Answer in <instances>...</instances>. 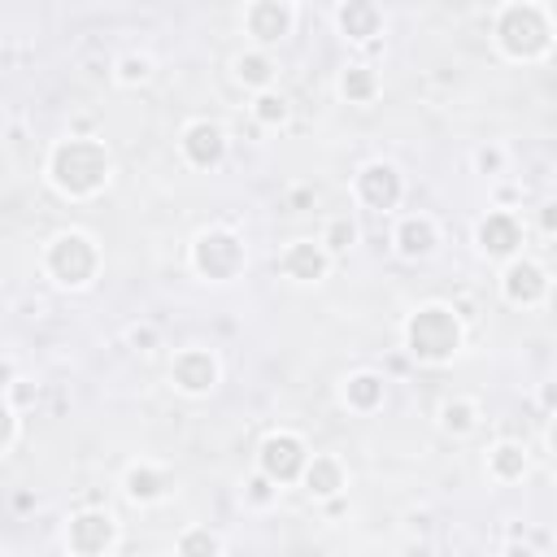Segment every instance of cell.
Returning <instances> with one entry per match:
<instances>
[{
	"instance_id": "14",
	"label": "cell",
	"mask_w": 557,
	"mask_h": 557,
	"mask_svg": "<svg viewBox=\"0 0 557 557\" xmlns=\"http://www.w3.org/2000/svg\"><path fill=\"white\" fill-rule=\"evenodd\" d=\"M435 248H440V222L431 213L413 209V213H400L392 222V252L400 261H426Z\"/></svg>"
},
{
	"instance_id": "30",
	"label": "cell",
	"mask_w": 557,
	"mask_h": 557,
	"mask_svg": "<svg viewBox=\"0 0 557 557\" xmlns=\"http://www.w3.org/2000/svg\"><path fill=\"white\" fill-rule=\"evenodd\" d=\"M4 400H9V409H13V413H22V409H30V405L39 400V383H30V379H22V374H17V379L9 383V392H4Z\"/></svg>"
},
{
	"instance_id": "19",
	"label": "cell",
	"mask_w": 557,
	"mask_h": 557,
	"mask_svg": "<svg viewBox=\"0 0 557 557\" xmlns=\"http://www.w3.org/2000/svg\"><path fill=\"white\" fill-rule=\"evenodd\" d=\"M339 400H344L348 413L370 418V413H379L383 400H387V379H383L379 370H370V366L348 370V374L339 379Z\"/></svg>"
},
{
	"instance_id": "25",
	"label": "cell",
	"mask_w": 557,
	"mask_h": 557,
	"mask_svg": "<svg viewBox=\"0 0 557 557\" xmlns=\"http://www.w3.org/2000/svg\"><path fill=\"white\" fill-rule=\"evenodd\" d=\"M357 239H361V226H357V218H352V213H331V218L322 222V235H318V244L326 248V257H331V261L348 257Z\"/></svg>"
},
{
	"instance_id": "29",
	"label": "cell",
	"mask_w": 557,
	"mask_h": 557,
	"mask_svg": "<svg viewBox=\"0 0 557 557\" xmlns=\"http://www.w3.org/2000/svg\"><path fill=\"white\" fill-rule=\"evenodd\" d=\"M470 161H474V174H483V178H500L509 157H505L500 144H479V148L470 152Z\"/></svg>"
},
{
	"instance_id": "36",
	"label": "cell",
	"mask_w": 557,
	"mask_h": 557,
	"mask_svg": "<svg viewBox=\"0 0 557 557\" xmlns=\"http://www.w3.org/2000/svg\"><path fill=\"white\" fill-rule=\"evenodd\" d=\"M553 400H557V392H553V383H544V387H540V405H544V413H553Z\"/></svg>"
},
{
	"instance_id": "17",
	"label": "cell",
	"mask_w": 557,
	"mask_h": 557,
	"mask_svg": "<svg viewBox=\"0 0 557 557\" xmlns=\"http://www.w3.org/2000/svg\"><path fill=\"white\" fill-rule=\"evenodd\" d=\"M300 487L318 505L339 500L348 492V466H344V457L339 453H309V461L300 470Z\"/></svg>"
},
{
	"instance_id": "18",
	"label": "cell",
	"mask_w": 557,
	"mask_h": 557,
	"mask_svg": "<svg viewBox=\"0 0 557 557\" xmlns=\"http://www.w3.org/2000/svg\"><path fill=\"white\" fill-rule=\"evenodd\" d=\"M331 17H335L339 35L357 48H370V44L383 39V9L374 0H339Z\"/></svg>"
},
{
	"instance_id": "11",
	"label": "cell",
	"mask_w": 557,
	"mask_h": 557,
	"mask_svg": "<svg viewBox=\"0 0 557 557\" xmlns=\"http://www.w3.org/2000/svg\"><path fill=\"white\" fill-rule=\"evenodd\" d=\"M496 287H500V300L509 309H540L548 300V292H553V278H548V270L535 257L522 252V257H513V261L500 265Z\"/></svg>"
},
{
	"instance_id": "6",
	"label": "cell",
	"mask_w": 557,
	"mask_h": 557,
	"mask_svg": "<svg viewBox=\"0 0 557 557\" xmlns=\"http://www.w3.org/2000/svg\"><path fill=\"white\" fill-rule=\"evenodd\" d=\"M117 540H122V527L104 505L74 509L65 518V531H61V544L70 557H113Z\"/></svg>"
},
{
	"instance_id": "22",
	"label": "cell",
	"mask_w": 557,
	"mask_h": 557,
	"mask_svg": "<svg viewBox=\"0 0 557 557\" xmlns=\"http://www.w3.org/2000/svg\"><path fill=\"white\" fill-rule=\"evenodd\" d=\"M479 422H483V409H479L474 396H444L440 409H435V426H440L448 440H466V435H474Z\"/></svg>"
},
{
	"instance_id": "21",
	"label": "cell",
	"mask_w": 557,
	"mask_h": 557,
	"mask_svg": "<svg viewBox=\"0 0 557 557\" xmlns=\"http://www.w3.org/2000/svg\"><path fill=\"white\" fill-rule=\"evenodd\" d=\"M231 78L257 96L265 87H278V61L265 48H239L235 61H231Z\"/></svg>"
},
{
	"instance_id": "28",
	"label": "cell",
	"mask_w": 557,
	"mask_h": 557,
	"mask_svg": "<svg viewBox=\"0 0 557 557\" xmlns=\"http://www.w3.org/2000/svg\"><path fill=\"white\" fill-rule=\"evenodd\" d=\"M278 492H283V487H274L265 474L252 470V474L244 479V492H239V496H244L248 509H270V505H278Z\"/></svg>"
},
{
	"instance_id": "32",
	"label": "cell",
	"mask_w": 557,
	"mask_h": 557,
	"mask_svg": "<svg viewBox=\"0 0 557 557\" xmlns=\"http://www.w3.org/2000/svg\"><path fill=\"white\" fill-rule=\"evenodd\" d=\"M13 440H17V413L9 409V400L0 396V453H9L13 448Z\"/></svg>"
},
{
	"instance_id": "9",
	"label": "cell",
	"mask_w": 557,
	"mask_h": 557,
	"mask_svg": "<svg viewBox=\"0 0 557 557\" xmlns=\"http://www.w3.org/2000/svg\"><path fill=\"white\" fill-rule=\"evenodd\" d=\"M300 22V9L292 0H248L239 13V26L248 35V48H265L274 52V44H283Z\"/></svg>"
},
{
	"instance_id": "38",
	"label": "cell",
	"mask_w": 557,
	"mask_h": 557,
	"mask_svg": "<svg viewBox=\"0 0 557 557\" xmlns=\"http://www.w3.org/2000/svg\"><path fill=\"white\" fill-rule=\"evenodd\" d=\"M0 557H4V553H0Z\"/></svg>"
},
{
	"instance_id": "31",
	"label": "cell",
	"mask_w": 557,
	"mask_h": 557,
	"mask_svg": "<svg viewBox=\"0 0 557 557\" xmlns=\"http://www.w3.org/2000/svg\"><path fill=\"white\" fill-rule=\"evenodd\" d=\"M126 339H131L135 352H152V348H157V326H152V322H135V326L126 331Z\"/></svg>"
},
{
	"instance_id": "4",
	"label": "cell",
	"mask_w": 557,
	"mask_h": 557,
	"mask_svg": "<svg viewBox=\"0 0 557 557\" xmlns=\"http://www.w3.org/2000/svg\"><path fill=\"white\" fill-rule=\"evenodd\" d=\"M100 244H96V235H87L83 226H65V231H57L48 244H44V252H39V265H44V274L61 287V292H87L91 283H96V274H100Z\"/></svg>"
},
{
	"instance_id": "16",
	"label": "cell",
	"mask_w": 557,
	"mask_h": 557,
	"mask_svg": "<svg viewBox=\"0 0 557 557\" xmlns=\"http://www.w3.org/2000/svg\"><path fill=\"white\" fill-rule=\"evenodd\" d=\"M170 492H174V470L170 466L148 461V457L126 461V470H122V496L131 505H161Z\"/></svg>"
},
{
	"instance_id": "3",
	"label": "cell",
	"mask_w": 557,
	"mask_h": 557,
	"mask_svg": "<svg viewBox=\"0 0 557 557\" xmlns=\"http://www.w3.org/2000/svg\"><path fill=\"white\" fill-rule=\"evenodd\" d=\"M405 352L422 366H448L466 348V322L448 300H422L400 326Z\"/></svg>"
},
{
	"instance_id": "33",
	"label": "cell",
	"mask_w": 557,
	"mask_h": 557,
	"mask_svg": "<svg viewBox=\"0 0 557 557\" xmlns=\"http://www.w3.org/2000/svg\"><path fill=\"white\" fill-rule=\"evenodd\" d=\"M13 379H17V361H13V357H0V396L9 392Z\"/></svg>"
},
{
	"instance_id": "20",
	"label": "cell",
	"mask_w": 557,
	"mask_h": 557,
	"mask_svg": "<svg viewBox=\"0 0 557 557\" xmlns=\"http://www.w3.org/2000/svg\"><path fill=\"white\" fill-rule=\"evenodd\" d=\"M483 470H487V479L500 483V487L522 483L527 470H531V453H527L522 440H496V444L487 448V457H483Z\"/></svg>"
},
{
	"instance_id": "2",
	"label": "cell",
	"mask_w": 557,
	"mask_h": 557,
	"mask_svg": "<svg viewBox=\"0 0 557 557\" xmlns=\"http://www.w3.org/2000/svg\"><path fill=\"white\" fill-rule=\"evenodd\" d=\"M557 39V17L544 0H505L492 9V44L505 61H544Z\"/></svg>"
},
{
	"instance_id": "7",
	"label": "cell",
	"mask_w": 557,
	"mask_h": 557,
	"mask_svg": "<svg viewBox=\"0 0 557 557\" xmlns=\"http://www.w3.org/2000/svg\"><path fill=\"white\" fill-rule=\"evenodd\" d=\"M305 461H309V440H305L300 431L274 426V431H265L261 444H257V474H265L274 487L300 483Z\"/></svg>"
},
{
	"instance_id": "27",
	"label": "cell",
	"mask_w": 557,
	"mask_h": 557,
	"mask_svg": "<svg viewBox=\"0 0 557 557\" xmlns=\"http://www.w3.org/2000/svg\"><path fill=\"white\" fill-rule=\"evenodd\" d=\"M152 70H157L152 52L126 48V52H117V57H113V65H109V78H113L117 87H144V83L152 78Z\"/></svg>"
},
{
	"instance_id": "34",
	"label": "cell",
	"mask_w": 557,
	"mask_h": 557,
	"mask_svg": "<svg viewBox=\"0 0 557 557\" xmlns=\"http://www.w3.org/2000/svg\"><path fill=\"white\" fill-rule=\"evenodd\" d=\"M287 205H292V213H305V205H313V191H309V187H296V191L287 196Z\"/></svg>"
},
{
	"instance_id": "13",
	"label": "cell",
	"mask_w": 557,
	"mask_h": 557,
	"mask_svg": "<svg viewBox=\"0 0 557 557\" xmlns=\"http://www.w3.org/2000/svg\"><path fill=\"white\" fill-rule=\"evenodd\" d=\"M226 148H231L226 126L213 122V117H187L183 131H178V157H183L191 170H200V174L218 170V165L226 161Z\"/></svg>"
},
{
	"instance_id": "15",
	"label": "cell",
	"mask_w": 557,
	"mask_h": 557,
	"mask_svg": "<svg viewBox=\"0 0 557 557\" xmlns=\"http://www.w3.org/2000/svg\"><path fill=\"white\" fill-rule=\"evenodd\" d=\"M274 265H278L283 278H292L300 287H313V283H322L331 274L335 261L326 257V248L318 239H292V244H283V252L274 257Z\"/></svg>"
},
{
	"instance_id": "23",
	"label": "cell",
	"mask_w": 557,
	"mask_h": 557,
	"mask_svg": "<svg viewBox=\"0 0 557 557\" xmlns=\"http://www.w3.org/2000/svg\"><path fill=\"white\" fill-rule=\"evenodd\" d=\"M335 91H339V100H348V104H370V100H379L383 78H379V70H374L370 61H348V65L339 70V78H335Z\"/></svg>"
},
{
	"instance_id": "1",
	"label": "cell",
	"mask_w": 557,
	"mask_h": 557,
	"mask_svg": "<svg viewBox=\"0 0 557 557\" xmlns=\"http://www.w3.org/2000/svg\"><path fill=\"white\" fill-rule=\"evenodd\" d=\"M44 178L61 200H96L113 183V152L100 135H61L44 157Z\"/></svg>"
},
{
	"instance_id": "37",
	"label": "cell",
	"mask_w": 557,
	"mask_h": 557,
	"mask_svg": "<svg viewBox=\"0 0 557 557\" xmlns=\"http://www.w3.org/2000/svg\"><path fill=\"white\" fill-rule=\"evenodd\" d=\"M553 209H557V205H544V209H540V222H544V235H553Z\"/></svg>"
},
{
	"instance_id": "5",
	"label": "cell",
	"mask_w": 557,
	"mask_h": 557,
	"mask_svg": "<svg viewBox=\"0 0 557 557\" xmlns=\"http://www.w3.org/2000/svg\"><path fill=\"white\" fill-rule=\"evenodd\" d=\"M187 265L205 283H235L248 270V244H244V235L235 226L213 222V226H205V231L191 235Z\"/></svg>"
},
{
	"instance_id": "8",
	"label": "cell",
	"mask_w": 557,
	"mask_h": 557,
	"mask_svg": "<svg viewBox=\"0 0 557 557\" xmlns=\"http://www.w3.org/2000/svg\"><path fill=\"white\" fill-rule=\"evenodd\" d=\"M352 200L370 213H396L405 200V174L396 161L387 157H370L357 174H352Z\"/></svg>"
},
{
	"instance_id": "12",
	"label": "cell",
	"mask_w": 557,
	"mask_h": 557,
	"mask_svg": "<svg viewBox=\"0 0 557 557\" xmlns=\"http://www.w3.org/2000/svg\"><path fill=\"white\" fill-rule=\"evenodd\" d=\"M218 383H222V361H218L213 348L187 344V348H178V352L170 357V387H174L178 396L200 400V396H209Z\"/></svg>"
},
{
	"instance_id": "24",
	"label": "cell",
	"mask_w": 557,
	"mask_h": 557,
	"mask_svg": "<svg viewBox=\"0 0 557 557\" xmlns=\"http://www.w3.org/2000/svg\"><path fill=\"white\" fill-rule=\"evenodd\" d=\"M248 113H252V122H257L261 131H278V126H287V122H292V100H287V91H283V87H265V91H257V96H252Z\"/></svg>"
},
{
	"instance_id": "10",
	"label": "cell",
	"mask_w": 557,
	"mask_h": 557,
	"mask_svg": "<svg viewBox=\"0 0 557 557\" xmlns=\"http://www.w3.org/2000/svg\"><path fill=\"white\" fill-rule=\"evenodd\" d=\"M522 244H527V226H522L518 209H487L474 222V252L487 257V261L505 265V261L522 257Z\"/></svg>"
},
{
	"instance_id": "26",
	"label": "cell",
	"mask_w": 557,
	"mask_h": 557,
	"mask_svg": "<svg viewBox=\"0 0 557 557\" xmlns=\"http://www.w3.org/2000/svg\"><path fill=\"white\" fill-rule=\"evenodd\" d=\"M174 557H222V535L209 522H187L174 535Z\"/></svg>"
},
{
	"instance_id": "35",
	"label": "cell",
	"mask_w": 557,
	"mask_h": 557,
	"mask_svg": "<svg viewBox=\"0 0 557 557\" xmlns=\"http://www.w3.org/2000/svg\"><path fill=\"white\" fill-rule=\"evenodd\" d=\"M400 557H435V548H431L426 540H409V544L400 548Z\"/></svg>"
}]
</instances>
